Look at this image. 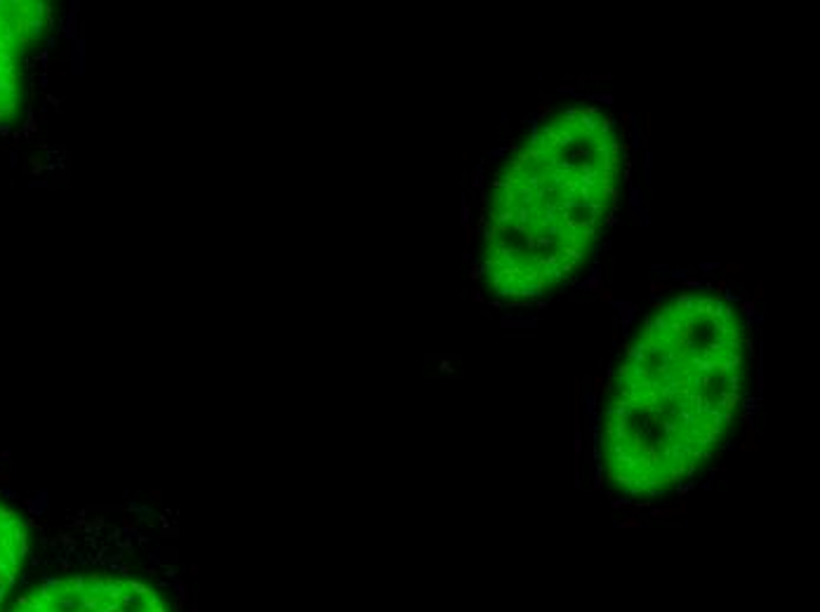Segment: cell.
Instances as JSON below:
<instances>
[{"mask_svg": "<svg viewBox=\"0 0 820 612\" xmlns=\"http://www.w3.org/2000/svg\"><path fill=\"white\" fill-rule=\"evenodd\" d=\"M43 3H0V125L13 123L24 104L26 59L48 31Z\"/></svg>", "mask_w": 820, "mask_h": 612, "instance_id": "obj_2", "label": "cell"}, {"mask_svg": "<svg viewBox=\"0 0 820 612\" xmlns=\"http://www.w3.org/2000/svg\"><path fill=\"white\" fill-rule=\"evenodd\" d=\"M472 299H474V302H477V304H481V302H484V295H481V292H478V290H472Z\"/></svg>", "mask_w": 820, "mask_h": 612, "instance_id": "obj_21", "label": "cell"}, {"mask_svg": "<svg viewBox=\"0 0 820 612\" xmlns=\"http://www.w3.org/2000/svg\"><path fill=\"white\" fill-rule=\"evenodd\" d=\"M469 279H472V280L481 279V269H478V266H472V273H469Z\"/></svg>", "mask_w": 820, "mask_h": 612, "instance_id": "obj_20", "label": "cell"}, {"mask_svg": "<svg viewBox=\"0 0 820 612\" xmlns=\"http://www.w3.org/2000/svg\"><path fill=\"white\" fill-rule=\"evenodd\" d=\"M597 297H599V302H603V304H613L615 302L613 288H609V285H603L602 290L597 292Z\"/></svg>", "mask_w": 820, "mask_h": 612, "instance_id": "obj_11", "label": "cell"}, {"mask_svg": "<svg viewBox=\"0 0 820 612\" xmlns=\"http://www.w3.org/2000/svg\"><path fill=\"white\" fill-rule=\"evenodd\" d=\"M549 113H552V106L540 104V106H538V113H535V118H538V120H547V116H549Z\"/></svg>", "mask_w": 820, "mask_h": 612, "instance_id": "obj_17", "label": "cell"}, {"mask_svg": "<svg viewBox=\"0 0 820 612\" xmlns=\"http://www.w3.org/2000/svg\"><path fill=\"white\" fill-rule=\"evenodd\" d=\"M698 269H700L702 273H708V271H719L721 264H719V262H700V264H698Z\"/></svg>", "mask_w": 820, "mask_h": 612, "instance_id": "obj_14", "label": "cell"}, {"mask_svg": "<svg viewBox=\"0 0 820 612\" xmlns=\"http://www.w3.org/2000/svg\"><path fill=\"white\" fill-rule=\"evenodd\" d=\"M644 163H646V184H651V174H653V154H651V151H644Z\"/></svg>", "mask_w": 820, "mask_h": 612, "instance_id": "obj_13", "label": "cell"}, {"mask_svg": "<svg viewBox=\"0 0 820 612\" xmlns=\"http://www.w3.org/2000/svg\"><path fill=\"white\" fill-rule=\"evenodd\" d=\"M622 120H625V123H622V132H629V128H632V123H634V113L625 111L622 113Z\"/></svg>", "mask_w": 820, "mask_h": 612, "instance_id": "obj_18", "label": "cell"}, {"mask_svg": "<svg viewBox=\"0 0 820 612\" xmlns=\"http://www.w3.org/2000/svg\"><path fill=\"white\" fill-rule=\"evenodd\" d=\"M10 612H170L154 587L135 577L74 572L45 577L17 596Z\"/></svg>", "mask_w": 820, "mask_h": 612, "instance_id": "obj_1", "label": "cell"}, {"mask_svg": "<svg viewBox=\"0 0 820 612\" xmlns=\"http://www.w3.org/2000/svg\"><path fill=\"white\" fill-rule=\"evenodd\" d=\"M651 271L660 273V279H670V283H677V280H682L683 283V280L689 279L686 269H672V266H667V264H653Z\"/></svg>", "mask_w": 820, "mask_h": 612, "instance_id": "obj_4", "label": "cell"}, {"mask_svg": "<svg viewBox=\"0 0 820 612\" xmlns=\"http://www.w3.org/2000/svg\"><path fill=\"white\" fill-rule=\"evenodd\" d=\"M613 304H615V306H618V311H620L622 330H628L629 325H632L634 318H637V311H639V304L625 302V299H622V302H613Z\"/></svg>", "mask_w": 820, "mask_h": 612, "instance_id": "obj_5", "label": "cell"}, {"mask_svg": "<svg viewBox=\"0 0 820 612\" xmlns=\"http://www.w3.org/2000/svg\"><path fill=\"white\" fill-rule=\"evenodd\" d=\"M606 224H609V226H615V224H618V217L609 215V217H606Z\"/></svg>", "mask_w": 820, "mask_h": 612, "instance_id": "obj_22", "label": "cell"}, {"mask_svg": "<svg viewBox=\"0 0 820 612\" xmlns=\"http://www.w3.org/2000/svg\"><path fill=\"white\" fill-rule=\"evenodd\" d=\"M724 269H726V271L731 273V276H740V271H745L747 266L745 264H726Z\"/></svg>", "mask_w": 820, "mask_h": 612, "instance_id": "obj_19", "label": "cell"}, {"mask_svg": "<svg viewBox=\"0 0 820 612\" xmlns=\"http://www.w3.org/2000/svg\"><path fill=\"white\" fill-rule=\"evenodd\" d=\"M740 311H743L747 318H752V315L757 314V302H752V299H743V302H740Z\"/></svg>", "mask_w": 820, "mask_h": 612, "instance_id": "obj_12", "label": "cell"}, {"mask_svg": "<svg viewBox=\"0 0 820 612\" xmlns=\"http://www.w3.org/2000/svg\"><path fill=\"white\" fill-rule=\"evenodd\" d=\"M580 288H583V290H590V292L602 290V288H603V276H602V271H599V262H594V269H592L590 279L584 280V283L580 285Z\"/></svg>", "mask_w": 820, "mask_h": 612, "instance_id": "obj_6", "label": "cell"}, {"mask_svg": "<svg viewBox=\"0 0 820 612\" xmlns=\"http://www.w3.org/2000/svg\"><path fill=\"white\" fill-rule=\"evenodd\" d=\"M472 189H478V191H484V167L477 165L472 167Z\"/></svg>", "mask_w": 820, "mask_h": 612, "instance_id": "obj_10", "label": "cell"}, {"mask_svg": "<svg viewBox=\"0 0 820 612\" xmlns=\"http://www.w3.org/2000/svg\"><path fill=\"white\" fill-rule=\"evenodd\" d=\"M629 208L634 212H639L644 208V193H641L639 186H629Z\"/></svg>", "mask_w": 820, "mask_h": 612, "instance_id": "obj_7", "label": "cell"}, {"mask_svg": "<svg viewBox=\"0 0 820 612\" xmlns=\"http://www.w3.org/2000/svg\"><path fill=\"white\" fill-rule=\"evenodd\" d=\"M752 302H762V299H764V288H762V283H757L754 285V288H752Z\"/></svg>", "mask_w": 820, "mask_h": 612, "instance_id": "obj_15", "label": "cell"}, {"mask_svg": "<svg viewBox=\"0 0 820 612\" xmlns=\"http://www.w3.org/2000/svg\"><path fill=\"white\" fill-rule=\"evenodd\" d=\"M491 306H493V309H503V302H500V299H495V302H491Z\"/></svg>", "mask_w": 820, "mask_h": 612, "instance_id": "obj_23", "label": "cell"}, {"mask_svg": "<svg viewBox=\"0 0 820 612\" xmlns=\"http://www.w3.org/2000/svg\"><path fill=\"white\" fill-rule=\"evenodd\" d=\"M460 222H462V226H469V205H467V200L462 199V212H460Z\"/></svg>", "mask_w": 820, "mask_h": 612, "instance_id": "obj_16", "label": "cell"}, {"mask_svg": "<svg viewBox=\"0 0 820 612\" xmlns=\"http://www.w3.org/2000/svg\"><path fill=\"white\" fill-rule=\"evenodd\" d=\"M31 554V532L24 516L0 497V612Z\"/></svg>", "mask_w": 820, "mask_h": 612, "instance_id": "obj_3", "label": "cell"}, {"mask_svg": "<svg viewBox=\"0 0 820 612\" xmlns=\"http://www.w3.org/2000/svg\"><path fill=\"white\" fill-rule=\"evenodd\" d=\"M674 288H677V283H670V280H655V283H651L648 285V290H651V297H655V295H658V292H667V290H674Z\"/></svg>", "mask_w": 820, "mask_h": 612, "instance_id": "obj_8", "label": "cell"}, {"mask_svg": "<svg viewBox=\"0 0 820 612\" xmlns=\"http://www.w3.org/2000/svg\"><path fill=\"white\" fill-rule=\"evenodd\" d=\"M583 100L587 102V100H592V102H599V104H603V106H613L615 104V97L613 94H583Z\"/></svg>", "mask_w": 820, "mask_h": 612, "instance_id": "obj_9", "label": "cell"}]
</instances>
